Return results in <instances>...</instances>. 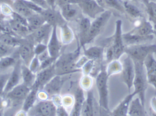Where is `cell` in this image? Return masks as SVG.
Returning a JSON list of instances; mask_svg holds the SVG:
<instances>
[{
	"label": "cell",
	"instance_id": "cell-1",
	"mask_svg": "<svg viewBox=\"0 0 156 116\" xmlns=\"http://www.w3.org/2000/svg\"><path fill=\"white\" fill-rule=\"evenodd\" d=\"M135 67V78L133 82V92L139 96L142 104L145 106V94L147 88V73L144 62L134 61Z\"/></svg>",
	"mask_w": 156,
	"mask_h": 116
},
{
	"label": "cell",
	"instance_id": "cell-2",
	"mask_svg": "<svg viewBox=\"0 0 156 116\" xmlns=\"http://www.w3.org/2000/svg\"><path fill=\"white\" fill-rule=\"evenodd\" d=\"M108 76L106 69L102 67L101 71L96 79V84L99 96V105L100 107L110 114L108 106Z\"/></svg>",
	"mask_w": 156,
	"mask_h": 116
},
{
	"label": "cell",
	"instance_id": "cell-3",
	"mask_svg": "<svg viewBox=\"0 0 156 116\" xmlns=\"http://www.w3.org/2000/svg\"><path fill=\"white\" fill-rule=\"evenodd\" d=\"M125 53L134 61L144 62L147 57L151 53L156 54V44H147L126 46Z\"/></svg>",
	"mask_w": 156,
	"mask_h": 116
},
{
	"label": "cell",
	"instance_id": "cell-4",
	"mask_svg": "<svg viewBox=\"0 0 156 116\" xmlns=\"http://www.w3.org/2000/svg\"><path fill=\"white\" fill-rule=\"evenodd\" d=\"M111 16L112 12L109 10H105L94 19L91 23V27L83 47H84L86 44H89L94 41L104 29Z\"/></svg>",
	"mask_w": 156,
	"mask_h": 116
},
{
	"label": "cell",
	"instance_id": "cell-5",
	"mask_svg": "<svg viewBox=\"0 0 156 116\" xmlns=\"http://www.w3.org/2000/svg\"><path fill=\"white\" fill-rule=\"evenodd\" d=\"M35 44L30 34L26 37H22L20 40V44L18 48V54L23 62L29 67L35 56Z\"/></svg>",
	"mask_w": 156,
	"mask_h": 116
},
{
	"label": "cell",
	"instance_id": "cell-6",
	"mask_svg": "<svg viewBox=\"0 0 156 116\" xmlns=\"http://www.w3.org/2000/svg\"><path fill=\"white\" fill-rule=\"evenodd\" d=\"M122 22L121 20H117L114 35L108 38L109 44L113 46L115 51V59H119L125 53L126 45L123 40L122 33Z\"/></svg>",
	"mask_w": 156,
	"mask_h": 116
},
{
	"label": "cell",
	"instance_id": "cell-7",
	"mask_svg": "<svg viewBox=\"0 0 156 116\" xmlns=\"http://www.w3.org/2000/svg\"><path fill=\"white\" fill-rule=\"evenodd\" d=\"M29 111H30V115L56 116V107L51 99L40 100L35 104Z\"/></svg>",
	"mask_w": 156,
	"mask_h": 116
},
{
	"label": "cell",
	"instance_id": "cell-8",
	"mask_svg": "<svg viewBox=\"0 0 156 116\" xmlns=\"http://www.w3.org/2000/svg\"><path fill=\"white\" fill-rule=\"evenodd\" d=\"M122 65L123 68L121 71V78L123 82L127 86L129 92L130 93L135 78V64L131 58L127 55L123 60Z\"/></svg>",
	"mask_w": 156,
	"mask_h": 116
},
{
	"label": "cell",
	"instance_id": "cell-9",
	"mask_svg": "<svg viewBox=\"0 0 156 116\" xmlns=\"http://www.w3.org/2000/svg\"><path fill=\"white\" fill-rule=\"evenodd\" d=\"M78 5L84 15L93 19L105 11L95 0H80Z\"/></svg>",
	"mask_w": 156,
	"mask_h": 116
},
{
	"label": "cell",
	"instance_id": "cell-10",
	"mask_svg": "<svg viewBox=\"0 0 156 116\" xmlns=\"http://www.w3.org/2000/svg\"><path fill=\"white\" fill-rule=\"evenodd\" d=\"M41 14L44 17L46 23L53 26H56L61 27L67 23L62 15L61 11L56 9V7L44 9Z\"/></svg>",
	"mask_w": 156,
	"mask_h": 116
},
{
	"label": "cell",
	"instance_id": "cell-11",
	"mask_svg": "<svg viewBox=\"0 0 156 116\" xmlns=\"http://www.w3.org/2000/svg\"><path fill=\"white\" fill-rule=\"evenodd\" d=\"M23 61L21 59H19L14 65L13 70L11 72L9 81L4 88L1 96H5L8 92L11 90L13 88L20 84L22 79L21 66Z\"/></svg>",
	"mask_w": 156,
	"mask_h": 116
},
{
	"label": "cell",
	"instance_id": "cell-12",
	"mask_svg": "<svg viewBox=\"0 0 156 116\" xmlns=\"http://www.w3.org/2000/svg\"><path fill=\"white\" fill-rule=\"evenodd\" d=\"M56 75L55 63H54L50 66L40 70L37 73L36 80L34 86L38 87L40 90L43 89L44 87Z\"/></svg>",
	"mask_w": 156,
	"mask_h": 116
},
{
	"label": "cell",
	"instance_id": "cell-13",
	"mask_svg": "<svg viewBox=\"0 0 156 116\" xmlns=\"http://www.w3.org/2000/svg\"><path fill=\"white\" fill-rule=\"evenodd\" d=\"M53 28L52 26L45 23L40 28L33 32L30 35L36 44L42 43L47 45L52 33Z\"/></svg>",
	"mask_w": 156,
	"mask_h": 116
},
{
	"label": "cell",
	"instance_id": "cell-14",
	"mask_svg": "<svg viewBox=\"0 0 156 116\" xmlns=\"http://www.w3.org/2000/svg\"><path fill=\"white\" fill-rule=\"evenodd\" d=\"M31 89L22 83L16 86L8 92L5 95V97L7 100H11L14 102L24 101Z\"/></svg>",
	"mask_w": 156,
	"mask_h": 116
},
{
	"label": "cell",
	"instance_id": "cell-15",
	"mask_svg": "<svg viewBox=\"0 0 156 116\" xmlns=\"http://www.w3.org/2000/svg\"><path fill=\"white\" fill-rule=\"evenodd\" d=\"M129 32L141 36H148L154 35V27L150 21H147L143 18L141 20L140 19L136 20L135 27Z\"/></svg>",
	"mask_w": 156,
	"mask_h": 116
},
{
	"label": "cell",
	"instance_id": "cell-16",
	"mask_svg": "<svg viewBox=\"0 0 156 116\" xmlns=\"http://www.w3.org/2000/svg\"><path fill=\"white\" fill-rule=\"evenodd\" d=\"M62 15L67 22L81 18L82 11L78 4H69L60 7Z\"/></svg>",
	"mask_w": 156,
	"mask_h": 116
},
{
	"label": "cell",
	"instance_id": "cell-17",
	"mask_svg": "<svg viewBox=\"0 0 156 116\" xmlns=\"http://www.w3.org/2000/svg\"><path fill=\"white\" fill-rule=\"evenodd\" d=\"M57 27L58 26H53L51 35L47 44L48 50L50 56L57 59L60 56L62 47L61 43L57 36Z\"/></svg>",
	"mask_w": 156,
	"mask_h": 116
},
{
	"label": "cell",
	"instance_id": "cell-18",
	"mask_svg": "<svg viewBox=\"0 0 156 116\" xmlns=\"http://www.w3.org/2000/svg\"><path fill=\"white\" fill-rule=\"evenodd\" d=\"M154 35L148 36H141L131 32L123 34V40L126 46L140 44H147L152 41L154 39Z\"/></svg>",
	"mask_w": 156,
	"mask_h": 116
},
{
	"label": "cell",
	"instance_id": "cell-19",
	"mask_svg": "<svg viewBox=\"0 0 156 116\" xmlns=\"http://www.w3.org/2000/svg\"><path fill=\"white\" fill-rule=\"evenodd\" d=\"M63 84V80L60 75H56L49 81L43 90L51 98L55 95H59Z\"/></svg>",
	"mask_w": 156,
	"mask_h": 116
},
{
	"label": "cell",
	"instance_id": "cell-20",
	"mask_svg": "<svg viewBox=\"0 0 156 116\" xmlns=\"http://www.w3.org/2000/svg\"><path fill=\"white\" fill-rule=\"evenodd\" d=\"M136 95L134 92L129 93L112 111H110V115L114 116H128L130 102Z\"/></svg>",
	"mask_w": 156,
	"mask_h": 116
},
{
	"label": "cell",
	"instance_id": "cell-21",
	"mask_svg": "<svg viewBox=\"0 0 156 116\" xmlns=\"http://www.w3.org/2000/svg\"><path fill=\"white\" fill-rule=\"evenodd\" d=\"M85 100V98L83 89L81 87L77 88L75 94L74 104L70 115L74 116L81 115L82 106Z\"/></svg>",
	"mask_w": 156,
	"mask_h": 116
},
{
	"label": "cell",
	"instance_id": "cell-22",
	"mask_svg": "<svg viewBox=\"0 0 156 116\" xmlns=\"http://www.w3.org/2000/svg\"><path fill=\"white\" fill-rule=\"evenodd\" d=\"M147 114L145 106L142 104L140 98L132 100L129 109L128 116H145Z\"/></svg>",
	"mask_w": 156,
	"mask_h": 116
},
{
	"label": "cell",
	"instance_id": "cell-23",
	"mask_svg": "<svg viewBox=\"0 0 156 116\" xmlns=\"http://www.w3.org/2000/svg\"><path fill=\"white\" fill-rule=\"evenodd\" d=\"M23 83L30 88L33 86L36 79L37 74H34L29 66L23 62L21 66Z\"/></svg>",
	"mask_w": 156,
	"mask_h": 116
},
{
	"label": "cell",
	"instance_id": "cell-24",
	"mask_svg": "<svg viewBox=\"0 0 156 116\" xmlns=\"http://www.w3.org/2000/svg\"><path fill=\"white\" fill-rule=\"evenodd\" d=\"M94 93L91 90L87 92V97L85 100L82 110L81 115L85 116H94Z\"/></svg>",
	"mask_w": 156,
	"mask_h": 116
},
{
	"label": "cell",
	"instance_id": "cell-25",
	"mask_svg": "<svg viewBox=\"0 0 156 116\" xmlns=\"http://www.w3.org/2000/svg\"><path fill=\"white\" fill-rule=\"evenodd\" d=\"M123 4L125 13L128 15L130 17L136 20L144 18L141 10L136 5L130 2L129 0H123Z\"/></svg>",
	"mask_w": 156,
	"mask_h": 116
},
{
	"label": "cell",
	"instance_id": "cell-26",
	"mask_svg": "<svg viewBox=\"0 0 156 116\" xmlns=\"http://www.w3.org/2000/svg\"><path fill=\"white\" fill-rule=\"evenodd\" d=\"M40 89L38 87L34 86L30 91L26 97L23 102V111L24 112H28L35 105L38 99V93Z\"/></svg>",
	"mask_w": 156,
	"mask_h": 116
},
{
	"label": "cell",
	"instance_id": "cell-27",
	"mask_svg": "<svg viewBox=\"0 0 156 116\" xmlns=\"http://www.w3.org/2000/svg\"><path fill=\"white\" fill-rule=\"evenodd\" d=\"M84 50V55L89 60H100L104 56L105 48L102 47L93 46L88 49L83 47Z\"/></svg>",
	"mask_w": 156,
	"mask_h": 116
},
{
	"label": "cell",
	"instance_id": "cell-28",
	"mask_svg": "<svg viewBox=\"0 0 156 116\" xmlns=\"http://www.w3.org/2000/svg\"><path fill=\"white\" fill-rule=\"evenodd\" d=\"M28 27L31 33L45 23L46 21L41 14L35 13L27 18Z\"/></svg>",
	"mask_w": 156,
	"mask_h": 116
},
{
	"label": "cell",
	"instance_id": "cell-29",
	"mask_svg": "<svg viewBox=\"0 0 156 116\" xmlns=\"http://www.w3.org/2000/svg\"><path fill=\"white\" fill-rule=\"evenodd\" d=\"M92 23L90 19L87 17H82L80 19L79 24L80 30V46L82 47L83 46L84 43L87 36L89 29L91 27Z\"/></svg>",
	"mask_w": 156,
	"mask_h": 116
},
{
	"label": "cell",
	"instance_id": "cell-30",
	"mask_svg": "<svg viewBox=\"0 0 156 116\" xmlns=\"http://www.w3.org/2000/svg\"><path fill=\"white\" fill-rule=\"evenodd\" d=\"M12 7L14 12L27 18L35 13L26 5L23 0H17L15 1L12 5Z\"/></svg>",
	"mask_w": 156,
	"mask_h": 116
},
{
	"label": "cell",
	"instance_id": "cell-31",
	"mask_svg": "<svg viewBox=\"0 0 156 116\" xmlns=\"http://www.w3.org/2000/svg\"><path fill=\"white\" fill-rule=\"evenodd\" d=\"M9 22L12 30L20 37H26L31 33L28 26L23 25L11 18L9 19Z\"/></svg>",
	"mask_w": 156,
	"mask_h": 116
},
{
	"label": "cell",
	"instance_id": "cell-32",
	"mask_svg": "<svg viewBox=\"0 0 156 116\" xmlns=\"http://www.w3.org/2000/svg\"><path fill=\"white\" fill-rule=\"evenodd\" d=\"M153 54V53L149 54L144 61V65L147 75L150 74L156 75V59Z\"/></svg>",
	"mask_w": 156,
	"mask_h": 116
},
{
	"label": "cell",
	"instance_id": "cell-33",
	"mask_svg": "<svg viewBox=\"0 0 156 116\" xmlns=\"http://www.w3.org/2000/svg\"><path fill=\"white\" fill-rule=\"evenodd\" d=\"M123 68L122 63L119 61V59H115L108 63L107 68V73L108 76H111L114 75H116L121 72Z\"/></svg>",
	"mask_w": 156,
	"mask_h": 116
},
{
	"label": "cell",
	"instance_id": "cell-34",
	"mask_svg": "<svg viewBox=\"0 0 156 116\" xmlns=\"http://www.w3.org/2000/svg\"><path fill=\"white\" fill-rule=\"evenodd\" d=\"M21 38L22 37L1 33L0 35V42L11 46L17 47L20 45Z\"/></svg>",
	"mask_w": 156,
	"mask_h": 116
},
{
	"label": "cell",
	"instance_id": "cell-35",
	"mask_svg": "<svg viewBox=\"0 0 156 116\" xmlns=\"http://www.w3.org/2000/svg\"><path fill=\"white\" fill-rule=\"evenodd\" d=\"M61 36L62 42L64 44H68L73 41L74 34L72 29L67 25V23L61 26Z\"/></svg>",
	"mask_w": 156,
	"mask_h": 116
},
{
	"label": "cell",
	"instance_id": "cell-36",
	"mask_svg": "<svg viewBox=\"0 0 156 116\" xmlns=\"http://www.w3.org/2000/svg\"><path fill=\"white\" fill-rule=\"evenodd\" d=\"M146 11L149 16V20L156 26V1H151L146 5Z\"/></svg>",
	"mask_w": 156,
	"mask_h": 116
},
{
	"label": "cell",
	"instance_id": "cell-37",
	"mask_svg": "<svg viewBox=\"0 0 156 116\" xmlns=\"http://www.w3.org/2000/svg\"><path fill=\"white\" fill-rule=\"evenodd\" d=\"M18 47L11 46L0 42V56L1 58L6 56H12L18 50Z\"/></svg>",
	"mask_w": 156,
	"mask_h": 116
},
{
	"label": "cell",
	"instance_id": "cell-38",
	"mask_svg": "<svg viewBox=\"0 0 156 116\" xmlns=\"http://www.w3.org/2000/svg\"><path fill=\"white\" fill-rule=\"evenodd\" d=\"M123 0H105V6L115 9L122 13H125L123 4Z\"/></svg>",
	"mask_w": 156,
	"mask_h": 116
},
{
	"label": "cell",
	"instance_id": "cell-39",
	"mask_svg": "<svg viewBox=\"0 0 156 116\" xmlns=\"http://www.w3.org/2000/svg\"><path fill=\"white\" fill-rule=\"evenodd\" d=\"M16 59L14 57L6 56L1 58L0 60V69L1 71L13 66L15 65Z\"/></svg>",
	"mask_w": 156,
	"mask_h": 116
},
{
	"label": "cell",
	"instance_id": "cell-40",
	"mask_svg": "<svg viewBox=\"0 0 156 116\" xmlns=\"http://www.w3.org/2000/svg\"><path fill=\"white\" fill-rule=\"evenodd\" d=\"M41 62L38 59V56L35 55L30 64L29 68L34 74H37L40 70Z\"/></svg>",
	"mask_w": 156,
	"mask_h": 116
},
{
	"label": "cell",
	"instance_id": "cell-41",
	"mask_svg": "<svg viewBox=\"0 0 156 116\" xmlns=\"http://www.w3.org/2000/svg\"><path fill=\"white\" fill-rule=\"evenodd\" d=\"M23 2L32 11L37 13L41 14L44 9L35 4L30 0H23Z\"/></svg>",
	"mask_w": 156,
	"mask_h": 116
},
{
	"label": "cell",
	"instance_id": "cell-42",
	"mask_svg": "<svg viewBox=\"0 0 156 116\" xmlns=\"http://www.w3.org/2000/svg\"><path fill=\"white\" fill-rule=\"evenodd\" d=\"M82 79L81 82H80V84H81V87L83 90H90L91 86H92V79L90 77L88 76H85Z\"/></svg>",
	"mask_w": 156,
	"mask_h": 116
},
{
	"label": "cell",
	"instance_id": "cell-43",
	"mask_svg": "<svg viewBox=\"0 0 156 116\" xmlns=\"http://www.w3.org/2000/svg\"><path fill=\"white\" fill-rule=\"evenodd\" d=\"M62 104L66 108L72 107L74 104V99L71 95H65L62 97Z\"/></svg>",
	"mask_w": 156,
	"mask_h": 116
},
{
	"label": "cell",
	"instance_id": "cell-44",
	"mask_svg": "<svg viewBox=\"0 0 156 116\" xmlns=\"http://www.w3.org/2000/svg\"><path fill=\"white\" fill-rule=\"evenodd\" d=\"M10 18L13 19L14 21L23 25L26 26L28 27V23L27 18L17 13L16 12H13Z\"/></svg>",
	"mask_w": 156,
	"mask_h": 116
},
{
	"label": "cell",
	"instance_id": "cell-45",
	"mask_svg": "<svg viewBox=\"0 0 156 116\" xmlns=\"http://www.w3.org/2000/svg\"><path fill=\"white\" fill-rule=\"evenodd\" d=\"M11 73H3L1 74L0 76V85H1V94H2L4 90V88L9 81V79Z\"/></svg>",
	"mask_w": 156,
	"mask_h": 116
},
{
	"label": "cell",
	"instance_id": "cell-46",
	"mask_svg": "<svg viewBox=\"0 0 156 116\" xmlns=\"http://www.w3.org/2000/svg\"><path fill=\"white\" fill-rule=\"evenodd\" d=\"M1 10L2 14L5 16H11L14 12L10 5L5 3L1 4Z\"/></svg>",
	"mask_w": 156,
	"mask_h": 116
},
{
	"label": "cell",
	"instance_id": "cell-47",
	"mask_svg": "<svg viewBox=\"0 0 156 116\" xmlns=\"http://www.w3.org/2000/svg\"><path fill=\"white\" fill-rule=\"evenodd\" d=\"M95 60H89L82 68V71L85 76H88L93 69L94 65Z\"/></svg>",
	"mask_w": 156,
	"mask_h": 116
},
{
	"label": "cell",
	"instance_id": "cell-48",
	"mask_svg": "<svg viewBox=\"0 0 156 116\" xmlns=\"http://www.w3.org/2000/svg\"><path fill=\"white\" fill-rule=\"evenodd\" d=\"M47 49H48L47 45L42 43H39L37 44L34 47V53H35V55H39Z\"/></svg>",
	"mask_w": 156,
	"mask_h": 116
},
{
	"label": "cell",
	"instance_id": "cell-49",
	"mask_svg": "<svg viewBox=\"0 0 156 116\" xmlns=\"http://www.w3.org/2000/svg\"><path fill=\"white\" fill-rule=\"evenodd\" d=\"M80 0H56V5L58 7L69 4H78Z\"/></svg>",
	"mask_w": 156,
	"mask_h": 116
},
{
	"label": "cell",
	"instance_id": "cell-50",
	"mask_svg": "<svg viewBox=\"0 0 156 116\" xmlns=\"http://www.w3.org/2000/svg\"><path fill=\"white\" fill-rule=\"evenodd\" d=\"M56 115L61 116H69V114L66 111V108L63 106L60 105L56 107Z\"/></svg>",
	"mask_w": 156,
	"mask_h": 116
},
{
	"label": "cell",
	"instance_id": "cell-51",
	"mask_svg": "<svg viewBox=\"0 0 156 116\" xmlns=\"http://www.w3.org/2000/svg\"><path fill=\"white\" fill-rule=\"evenodd\" d=\"M30 1L43 9H46L51 7L45 0H30Z\"/></svg>",
	"mask_w": 156,
	"mask_h": 116
},
{
	"label": "cell",
	"instance_id": "cell-52",
	"mask_svg": "<svg viewBox=\"0 0 156 116\" xmlns=\"http://www.w3.org/2000/svg\"><path fill=\"white\" fill-rule=\"evenodd\" d=\"M148 83L153 86L156 91V75L150 74L147 75Z\"/></svg>",
	"mask_w": 156,
	"mask_h": 116
},
{
	"label": "cell",
	"instance_id": "cell-53",
	"mask_svg": "<svg viewBox=\"0 0 156 116\" xmlns=\"http://www.w3.org/2000/svg\"><path fill=\"white\" fill-rule=\"evenodd\" d=\"M89 60V59H88L85 56L82 57L76 63V67L77 69H80L81 68H83L85 64Z\"/></svg>",
	"mask_w": 156,
	"mask_h": 116
},
{
	"label": "cell",
	"instance_id": "cell-54",
	"mask_svg": "<svg viewBox=\"0 0 156 116\" xmlns=\"http://www.w3.org/2000/svg\"><path fill=\"white\" fill-rule=\"evenodd\" d=\"M38 56V59H39V61L41 62H42L43 61H44L46 60L47 58H50L51 57L50 56V54H49V51H48V49H46L45 51L44 52H43L41 54H40L39 55L37 56Z\"/></svg>",
	"mask_w": 156,
	"mask_h": 116
},
{
	"label": "cell",
	"instance_id": "cell-55",
	"mask_svg": "<svg viewBox=\"0 0 156 116\" xmlns=\"http://www.w3.org/2000/svg\"><path fill=\"white\" fill-rule=\"evenodd\" d=\"M151 106L154 113L156 114V97H154L151 100Z\"/></svg>",
	"mask_w": 156,
	"mask_h": 116
},
{
	"label": "cell",
	"instance_id": "cell-56",
	"mask_svg": "<svg viewBox=\"0 0 156 116\" xmlns=\"http://www.w3.org/2000/svg\"><path fill=\"white\" fill-rule=\"evenodd\" d=\"M51 7H56V0H45Z\"/></svg>",
	"mask_w": 156,
	"mask_h": 116
},
{
	"label": "cell",
	"instance_id": "cell-57",
	"mask_svg": "<svg viewBox=\"0 0 156 116\" xmlns=\"http://www.w3.org/2000/svg\"><path fill=\"white\" fill-rule=\"evenodd\" d=\"M13 3H14V2L12 0H1V4H7L11 6Z\"/></svg>",
	"mask_w": 156,
	"mask_h": 116
},
{
	"label": "cell",
	"instance_id": "cell-58",
	"mask_svg": "<svg viewBox=\"0 0 156 116\" xmlns=\"http://www.w3.org/2000/svg\"><path fill=\"white\" fill-rule=\"evenodd\" d=\"M99 5L102 7L105 8V0H95Z\"/></svg>",
	"mask_w": 156,
	"mask_h": 116
},
{
	"label": "cell",
	"instance_id": "cell-59",
	"mask_svg": "<svg viewBox=\"0 0 156 116\" xmlns=\"http://www.w3.org/2000/svg\"><path fill=\"white\" fill-rule=\"evenodd\" d=\"M141 2L144 4V5L146 6L151 1H153V0H141ZM155 1V0H154Z\"/></svg>",
	"mask_w": 156,
	"mask_h": 116
},
{
	"label": "cell",
	"instance_id": "cell-60",
	"mask_svg": "<svg viewBox=\"0 0 156 116\" xmlns=\"http://www.w3.org/2000/svg\"><path fill=\"white\" fill-rule=\"evenodd\" d=\"M131 2H134L138 3L139 2H141V0H129Z\"/></svg>",
	"mask_w": 156,
	"mask_h": 116
},
{
	"label": "cell",
	"instance_id": "cell-61",
	"mask_svg": "<svg viewBox=\"0 0 156 116\" xmlns=\"http://www.w3.org/2000/svg\"><path fill=\"white\" fill-rule=\"evenodd\" d=\"M154 35L156 37V26H154Z\"/></svg>",
	"mask_w": 156,
	"mask_h": 116
},
{
	"label": "cell",
	"instance_id": "cell-62",
	"mask_svg": "<svg viewBox=\"0 0 156 116\" xmlns=\"http://www.w3.org/2000/svg\"><path fill=\"white\" fill-rule=\"evenodd\" d=\"M155 1H156V0H155Z\"/></svg>",
	"mask_w": 156,
	"mask_h": 116
}]
</instances>
